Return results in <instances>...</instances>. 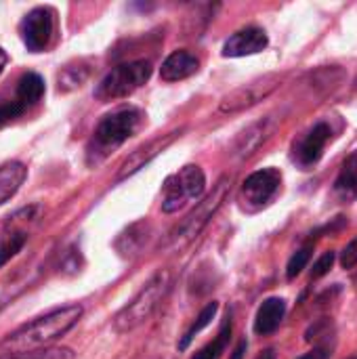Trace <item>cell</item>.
<instances>
[{"label": "cell", "mask_w": 357, "mask_h": 359, "mask_svg": "<svg viewBox=\"0 0 357 359\" xmlns=\"http://www.w3.org/2000/svg\"><path fill=\"white\" fill-rule=\"evenodd\" d=\"M282 183V175L278 168H263V170H257L252 172L244 185H242V200L248 204V206H263L267 204L278 187Z\"/></svg>", "instance_id": "cell-9"}, {"label": "cell", "mask_w": 357, "mask_h": 359, "mask_svg": "<svg viewBox=\"0 0 357 359\" xmlns=\"http://www.w3.org/2000/svg\"><path fill=\"white\" fill-rule=\"evenodd\" d=\"M0 359H76V353L67 347H53L34 353H8V355H0Z\"/></svg>", "instance_id": "cell-22"}, {"label": "cell", "mask_w": 357, "mask_h": 359, "mask_svg": "<svg viewBox=\"0 0 357 359\" xmlns=\"http://www.w3.org/2000/svg\"><path fill=\"white\" fill-rule=\"evenodd\" d=\"M335 191L343 200H356L357 198V154L345 160L343 170L335 183Z\"/></svg>", "instance_id": "cell-18"}, {"label": "cell", "mask_w": 357, "mask_h": 359, "mask_svg": "<svg viewBox=\"0 0 357 359\" xmlns=\"http://www.w3.org/2000/svg\"><path fill=\"white\" fill-rule=\"evenodd\" d=\"M6 61H8V57H6V53L0 48V74H2V69H4V65H6Z\"/></svg>", "instance_id": "cell-29"}, {"label": "cell", "mask_w": 357, "mask_h": 359, "mask_svg": "<svg viewBox=\"0 0 357 359\" xmlns=\"http://www.w3.org/2000/svg\"><path fill=\"white\" fill-rule=\"evenodd\" d=\"M229 339H231V316L227 313V318H225L223 324H221V330H219L217 339L210 341L206 347H202V349L194 355V359H219L221 358V353L225 351Z\"/></svg>", "instance_id": "cell-19"}, {"label": "cell", "mask_w": 357, "mask_h": 359, "mask_svg": "<svg viewBox=\"0 0 357 359\" xmlns=\"http://www.w3.org/2000/svg\"><path fill=\"white\" fill-rule=\"evenodd\" d=\"M341 265H343V269H353L357 265V238L345 246V250L341 255Z\"/></svg>", "instance_id": "cell-26"}, {"label": "cell", "mask_w": 357, "mask_h": 359, "mask_svg": "<svg viewBox=\"0 0 357 359\" xmlns=\"http://www.w3.org/2000/svg\"><path fill=\"white\" fill-rule=\"evenodd\" d=\"M335 252H324L320 259H318V263L314 265V269H311V280H318V278H322V276H326L330 269H332V265H335Z\"/></svg>", "instance_id": "cell-25"}, {"label": "cell", "mask_w": 357, "mask_h": 359, "mask_svg": "<svg viewBox=\"0 0 357 359\" xmlns=\"http://www.w3.org/2000/svg\"><path fill=\"white\" fill-rule=\"evenodd\" d=\"M27 177V168L21 162H6L0 166V206L8 202Z\"/></svg>", "instance_id": "cell-15"}, {"label": "cell", "mask_w": 357, "mask_h": 359, "mask_svg": "<svg viewBox=\"0 0 357 359\" xmlns=\"http://www.w3.org/2000/svg\"><path fill=\"white\" fill-rule=\"evenodd\" d=\"M269 44L267 34L261 27H246L229 36L223 44V55L225 57H246V55H257L265 50Z\"/></svg>", "instance_id": "cell-11"}, {"label": "cell", "mask_w": 357, "mask_h": 359, "mask_svg": "<svg viewBox=\"0 0 357 359\" xmlns=\"http://www.w3.org/2000/svg\"><path fill=\"white\" fill-rule=\"evenodd\" d=\"M229 185H231V177H221L217 181V185L213 187V191L202 200L198 202V206L183 219V223L170 233V238L166 240L164 248L168 252H177V250H183L187 248L200 233L202 229L210 223V219L217 215V210L223 206L227 194H229Z\"/></svg>", "instance_id": "cell-4"}, {"label": "cell", "mask_w": 357, "mask_h": 359, "mask_svg": "<svg viewBox=\"0 0 357 359\" xmlns=\"http://www.w3.org/2000/svg\"><path fill=\"white\" fill-rule=\"evenodd\" d=\"M44 97V80L36 72H27L19 78L15 88V99L27 109Z\"/></svg>", "instance_id": "cell-16"}, {"label": "cell", "mask_w": 357, "mask_h": 359, "mask_svg": "<svg viewBox=\"0 0 357 359\" xmlns=\"http://www.w3.org/2000/svg\"><path fill=\"white\" fill-rule=\"evenodd\" d=\"M19 34L29 53L46 50L55 34V11L48 6L32 8L19 25Z\"/></svg>", "instance_id": "cell-7"}, {"label": "cell", "mask_w": 357, "mask_h": 359, "mask_svg": "<svg viewBox=\"0 0 357 359\" xmlns=\"http://www.w3.org/2000/svg\"><path fill=\"white\" fill-rule=\"evenodd\" d=\"M299 359H324V353L322 351H311V353H307V355H303V358Z\"/></svg>", "instance_id": "cell-28"}, {"label": "cell", "mask_w": 357, "mask_h": 359, "mask_svg": "<svg viewBox=\"0 0 357 359\" xmlns=\"http://www.w3.org/2000/svg\"><path fill=\"white\" fill-rule=\"evenodd\" d=\"M25 240H27V236H25L23 231H19V229L6 233V236L2 238V242H0V267H2L11 257H15V255L23 248Z\"/></svg>", "instance_id": "cell-21"}, {"label": "cell", "mask_w": 357, "mask_h": 359, "mask_svg": "<svg viewBox=\"0 0 357 359\" xmlns=\"http://www.w3.org/2000/svg\"><path fill=\"white\" fill-rule=\"evenodd\" d=\"M257 359H276V353H274L271 349H267L265 353H261V355H259Z\"/></svg>", "instance_id": "cell-30"}, {"label": "cell", "mask_w": 357, "mask_h": 359, "mask_svg": "<svg viewBox=\"0 0 357 359\" xmlns=\"http://www.w3.org/2000/svg\"><path fill=\"white\" fill-rule=\"evenodd\" d=\"M286 313V301L271 297L267 301H263V305L257 311V320H255V332L257 334H271L278 330V326L282 324Z\"/></svg>", "instance_id": "cell-14"}, {"label": "cell", "mask_w": 357, "mask_h": 359, "mask_svg": "<svg viewBox=\"0 0 357 359\" xmlns=\"http://www.w3.org/2000/svg\"><path fill=\"white\" fill-rule=\"evenodd\" d=\"M151 61L147 59H137V61H128L122 63L118 67H114L97 86L95 97L103 103L107 101H116V99H124L128 95H133L137 88H141L149 78H151Z\"/></svg>", "instance_id": "cell-5"}, {"label": "cell", "mask_w": 357, "mask_h": 359, "mask_svg": "<svg viewBox=\"0 0 357 359\" xmlns=\"http://www.w3.org/2000/svg\"><path fill=\"white\" fill-rule=\"evenodd\" d=\"M198 69H200V59L196 55H191L189 50H175L162 63L160 78L164 82H179V80L194 76Z\"/></svg>", "instance_id": "cell-13"}, {"label": "cell", "mask_w": 357, "mask_h": 359, "mask_svg": "<svg viewBox=\"0 0 357 359\" xmlns=\"http://www.w3.org/2000/svg\"><path fill=\"white\" fill-rule=\"evenodd\" d=\"M282 78L271 74V76H263V78H257L248 84H242L240 88L231 90L229 95H225L219 103V109L223 114H236V111H242L246 107H252L257 105L259 101H263L265 97H269L278 86H280Z\"/></svg>", "instance_id": "cell-8"}, {"label": "cell", "mask_w": 357, "mask_h": 359, "mask_svg": "<svg viewBox=\"0 0 357 359\" xmlns=\"http://www.w3.org/2000/svg\"><path fill=\"white\" fill-rule=\"evenodd\" d=\"M271 128H269V120L257 122L252 124L246 133H242V137L236 143V151L240 158H248L255 149H259V145L269 137Z\"/></svg>", "instance_id": "cell-17"}, {"label": "cell", "mask_w": 357, "mask_h": 359, "mask_svg": "<svg viewBox=\"0 0 357 359\" xmlns=\"http://www.w3.org/2000/svg\"><path fill=\"white\" fill-rule=\"evenodd\" d=\"M82 313L84 309L80 305H65L23 324L21 328L11 332L4 341H0V355L34 353V351L48 349L80 322Z\"/></svg>", "instance_id": "cell-1"}, {"label": "cell", "mask_w": 357, "mask_h": 359, "mask_svg": "<svg viewBox=\"0 0 357 359\" xmlns=\"http://www.w3.org/2000/svg\"><path fill=\"white\" fill-rule=\"evenodd\" d=\"M206 189V177L200 166L187 164L170 175L162 185V210L166 215L179 212L194 200H200Z\"/></svg>", "instance_id": "cell-6"}, {"label": "cell", "mask_w": 357, "mask_h": 359, "mask_svg": "<svg viewBox=\"0 0 357 359\" xmlns=\"http://www.w3.org/2000/svg\"><path fill=\"white\" fill-rule=\"evenodd\" d=\"M181 133H183V128L173 130V133L162 135V137H156V139H151L149 143L141 145L137 151H133V154L124 160V164L120 166L118 181H122V179H126V177L135 175V172H137V170H141L145 164H149L154 158H158L166 147H170V145H173V141H175L177 137H181Z\"/></svg>", "instance_id": "cell-10"}, {"label": "cell", "mask_w": 357, "mask_h": 359, "mask_svg": "<svg viewBox=\"0 0 357 359\" xmlns=\"http://www.w3.org/2000/svg\"><path fill=\"white\" fill-rule=\"evenodd\" d=\"M330 135H332V133H330V126H328L326 122L316 124V126L305 135V139L295 147V158H297V162H299L301 166H314V164L322 158L324 147H326Z\"/></svg>", "instance_id": "cell-12"}, {"label": "cell", "mask_w": 357, "mask_h": 359, "mask_svg": "<svg viewBox=\"0 0 357 359\" xmlns=\"http://www.w3.org/2000/svg\"><path fill=\"white\" fill-rule=\"evenodd\" d=\"M311 252H314V246L307 244V246H303L301 250H297V252L290 257L288 267H286V278H288V280H295V278L307 267V263H309V259H311Z\"/></svg>", "instance_id": "cell-23"}, {"label": "cell", "mask_w": 357, "mask_h": 359, "mask_svg": "<svg viewBox=\"0 0 357 359\" xmlns=\"http://www.w3.org/2000/svg\"><path fill=\"white\" fill-rule=\"evenodd\" d=\"M217 309H219V303H208L202 311H200V316L196 318V322L189 326V330L185 332V337L181 339V343H179V351H185L187 347H189V343L196 339V334L198 332H202L210 322H213V318H215V313H217Z\"/></svg>", "instance_id": "cell-20"}, {"label": "cell", "mask_w": 357, "mask_h": 359, "mask_svg": "<svg viewBox=\"0 0 357 359\" xmlns=\"http://www.w3.org/2000/svg\"><path fill=\"white\" fill-rule=\"evenodd\" d=\"M246 347H248V343H246V341H240V345L236 347V351H234V355H231V359H244V353H246Z\"/></svg>", "instance_id": "cell-27"}, {"label": "cell", "mask_w": 357, "mask_h": 359, "mask_svg": "<svg viewBox=\"0 0 357 359\" xmlns=\"http://www.w3.org/2000/svg\"><path fill=\"white\" fill-rule=\"evenodd\" d=\"M173 288V271L170 269H160L149 278V282L139 290V294L122 307L116 318H114V328L116 332H130L139 328L143 322L151 318V313L158 309V305L166 299V294Z\"/></svg>", "instance_id": "cell-3"}, {"label": "cell", "mask_w": 357, "mask_h": 359, "mask_svg": "<svg viewBox=\"0 0 357 359\" xmlns=\"http://www.w3.org/2000/svg\"><path fill=\"white\" fill-rule=\"evenodd\" d=\"M25 114V107L17 99H0V128Z\"/></svg>", "instance_id": "cell-24"}, {"label": "cell", "mask_w": 357, "mask_h": 359, "mask_svg": "<svg viewBox=\"0 0 357 359\" xmlns=\"http://www.w3.org/2000/svg\"><path fill=\"white\" fill-rule=\"evenodd\" d=\"M145 114L139 107H120L107 114L95 128L88 147H86V162L90 166L101 164L114 149H118L124 141H128L143 124Z\"/></svg>", "instance_id": "cell-2"}]
</instances>
